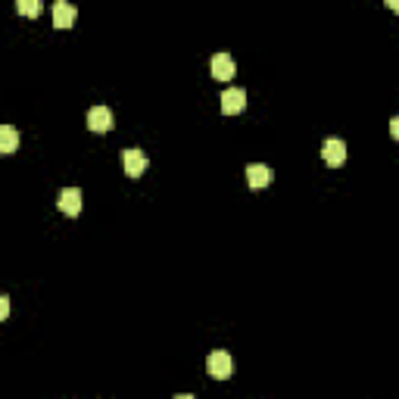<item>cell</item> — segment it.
I'll return each mask as SVG.
<instances>
[{"mask_svg":"<svg viewBox=\"0 0 399 399\" xmlns=\"http://www.w3.org/2000/svg\"><path fill=\"white\" fill-rule=\"evenodd\" d=\"M206 368H209V374L216 380H228L231 374H234V358H231L225 350H216L209 356V362H206Z\"/></svg>","mask_w":399,"mask_h":399,"instance_id":"obj_1","label":"cell"},{"mask_svg":"<svg viewBox=\"0 0 399 399\" xmlns=\"http://www.w3.org/2000/svg\"><path fill=\"white\" fill-rule=\"evenodd\" d=\"M122 169H125V175H128V178H141L144 169H147V156H144L137 147L122 150Z\"/></svg>","mask_w":399,"mask_h":399,"instance_id":"obj_3","label":"cell"},{"mask_svg":"<svg viewBox=\"0 0 399 399\" xmlns=\"http://www.w3.org/2000/svg\"><path fill=\"white\" fill-rule=\"evenodd\" d=\"M384 3L393 10V13H399V0H384Z\"/></svg>","mask_w":399,"mask_h":399,"instance_id":"obj_14","label":"cell"},{"mask_svg":"<svg viewBox=\"0 0 399 399\" xmlns=\"http://www.w3.org/2000/svg\"><path fill=\"white\" fill-rule=\"evenodd\" d=\"M19 147V135H16L13 125H0V153H16Z\"/></svg>","mask_w":399,"mask_h":399,"instance_id":"obj_10","label":"cell"},{"mask_svg":"<svg viewBox=\"0 0 399 399\" xmlns=\"http://www.w3.org/2000/svg\"><path fill=\"white\" fill-rule=\"evenodd\" d=\"M390 137H393V141H399V115H393V119H390Z\"/></svg>","mask_w":399,"mask_h":399,"instance_id":"obj_12","label":"cell"},{"mask_svg":"<svg viewBox=\"0 0 399 399\" xmlns=\"http://www.w3.org/2000/svg\"><path fill=\"white\" fill-rule=\"evenodd\" d=\"M209 69H212V78H218V82H231V78H234V72H237L234 60H231L228 54H216V56H212Z\"/></svg>","mask_w":399,"mask_h":399,"instance_id":"obj_7","label":"cell"},{"mask_svg":"<svg viewBox=\"0 0 399 399\" xmlns=\"http://www.w3.org/2000/svg\"><path fill=\"white\" fill-rule=\"evenodd\" d=\"M321 156H325V163L331 166V169H340V166L346 163V144L340 141V137H328V141L321 144Z\"/></svg>","mask_w":399,"mask_h":399,"instance_id":"obj_2","label":"cell"},{"mask_svg":"<svg viewBox=\"0 0 399 399\" xmlns=\"http://www.w3.org/2000/svg\"><path fill=\"white\" fill-rule=\"evenodd\" d=\"M218 100H222L225 115H237V113H244V106H247V91L244 88H228Z\"/></svg>","mask_w":399,"mask_h":399,"instance_id":"obj_4","label":"cell"},{"mask_svg":"<svg viewBox=\"0 0 399 399\" xmlns=\"http://www.w3.org/2000/svg\"><path fill=\"white\" fill-rule=\"evenodd\" d=\"M88 128L97 131V135L113 131V109H109V106H94L88 113Z\"/></svg>","mask_w":399,"mask_h":399,"instance_id":"obj_5","label":"cell"},{"mask_svg":"<svg viewBox=\"0 0 399 399\" xmlns=\"http://www.w3.org/2000/svg\"><path fill=\"white\" fill-rule=\"evenodd\" d=\"M247 184H250V187H269V184H271V169H269V166H262V163L247 166Z\"/></svg>","mask_w":399,"mask_h":399,"instance_id":"obj_9","label":"cell"},{"mask_svg":"<svg viewBox=\"0 0 399 399\" xmlns=\"http://www.w3.org/2000/svg\"><path fill=\"white\" fill-rule=\"evenodd\" d=\"M56 206H60V212H66L69 218H75L78 212H82V190H78V187L60 190V200H56Z\"/></svg>","mask_w":399,"mask_h":399,"instance_id":"obj_6","label":"cell"},{"mask_svg":"<svg viewBox=\"0 0 399 399\" xmlns=\"http://www.w3.org/2000/svg\"><path fill=\"white\" fill-rule=\"evenodd\" d=\"M7 315H10V299L0 297V318H7Z\"/></svg>","mask_w":399,"mask_h":399,"instance_id":"obj_13","label":"cell"},{"mask_svg":"<svg viewBox=\"0 0 399 399\" xmlns=\"http://www.w3.org/2000/svg\"><path fill=\"white\" fill-rule=\"evenodd\" d=\"M16 10L25 19H38L41 16V0H16Z\"/></svg>","mask_w":399,"mask_h":399,"instance_id":"obj_11","label":"cell"},{"mask_svg":"<svg viewBox=\"0 0 399 399\" xmlns=\"http://www.w3.org/2000/svg\"><path fill=\"white\" fill-rule=\"evenodd\" d=\"M75 7L69 3V0H56L54 3V25L56 28H72L75 25Z\"/></svg>","mask_w":399,"mask_h":399,"instance_id":"obj_8","label":"cell"}]
</instances>
